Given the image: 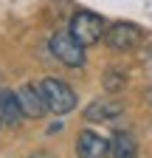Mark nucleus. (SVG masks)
Returning a JSON list of instances; mask_svg holds the SVG:
<instances>
[{
    "label": "nucleus",
    "instance_id": "1",
    "mask_svg": "<svg viewBox=\"0 0 152 158\" xmlns=\"http://www.w3.org/2000/svg\"><path fill=\"white\" fill-rule=\"evenodd\" d=\"M104 31H107V23H104V17L96 14V11H76L73 20H70V34H73L76 43H82L85 48L102 43Z\"/></svg>",
    "mask_w": 152,
    "mask_h": 158
},
{
    "label": "nucleus",
    "instance_id": "2",
    "mask_svg": "<svg viewBox=\"0 0 152 158\" xmlns=\"http://www.w3.org/2000/svg\"><path fill=\"white\" fill-rule=\"evenodd\" d=\"M37 88H40V93L45 96L48 110H54V113H70V110L76 107V93H73L70 85L62 82V79L48 76V79H42Z\"/></svg>",
    "mask_w": 152,
    "mask_h": 158
},
{
    "label": "nucleus",
    "instance_id": "3",
    "mask_svg": "<svg viewBox=\"0 0 152 158\" xmlns=\"http://www.w3.org/2000/svg\"><path fill=\"white\" fill-rule=\"evenodd\" d=\"M48 45H51V54L59 59L62 65H68V68H82V65H85V45L76 43L70 31H68V34H65V31L54 34Z\"/></svg>",
    "mask_w": 152,
    "mask_h": 158
},
{
    "label": "nucleus",
    "instance_id": "4",
    "mask_svg": "<svg viewBox=\"0 0 152 158\" xmlns=\"http://www.w3.org/2000/svg\"><path fill=\"white\" fill-rule=\"evenodd\" d=\"M104 40H107V45L113 51H130V48H135L141 43V31L132 23H113V26H107Z\"/></svg>",
    "mask_w": 152,
    "mask_h": 158
},
{
    "label": "nucleus",
    "instance_id": "5",
    "mask_svg": "<svg viewBox=\"0 0 152 158\" xmlns=\"http://www.w3.org/2000/svg\"><path fill=\"white\" fill-rule=\"evenodd\" d=\"M76 155L79 158H107L110 155V141L102 138L93 130H82L76 138Z\"/></svg>",
    "mask_w": 152,
    "mask_h": 158
},
{
    "label": "nucleus",
    "instance_id": "6",
    "mask_svg": "<svg viewBox=\"0 0 152 158\" xmlns=\"http://www.w3.org/2000/svg\"><path fill=\"white\" fill-rule=\"evenodd\" d=\"M17 99H20L23 116H28V118H42L48 113V102H45V96L40 93L37 85H23L17 90Z\"/></svg>",
    "mask_w": 152,
    "mask_h": 158
},
{
    "label": "nucleus",
    "instance_id": "7",
    "mask_svg": "<svg viewBox=\"0 0 152 158\" xmlns=\"http://www.w3.org/2000/svg\"><path fill=\"white\" fill-rule=\"evenodd\" d=\"M121 102H113V99H96L85 107V118L87 122H110V118L121 116Z\"/></svg>",
    "mask_w": 152,
    "mask_h": 158
},
{
    "label": "nucleus",
    "instance_id": "8",
    "mask_svg": "<svg viewBox=\"0 0 152 158\" xmlns=\"http://www.w3.org/2000/svg\"><path fill=\"white\" fill-rule=\"evenodd\" d=\"M0 122L9 124V127H17L23 122V107H20V99L11 90H0Z\"/></svg>",
    "mask_w": 152,
    "mask_h": 158
},
{
    "label": "nucleus",
    "instance_id": "9",
    "mask_svg": "<svg viewBox=\"0 0 152 158\" xmlns=\"http://www.w3.org/2000/svg\"><path fill=\"white\" fill-rule=\"evenodd\" d=\"M110 155L113 158H135L138 155V144L127 130H116L110 138Z\"/></svg>",
    "mask_w": 152,
    "mask_h": 158
},
{
    "label": "nucleus",
    "instance_id": "10",
    "mask_svg": "<svg viewBox=\"0 0 152 158\" xmlns=\"http://www.w3.org/2000/svg\"><path fill=\"white\" fill-rule=\"evenodd\" d=\"M104 88L107 90H124L127 88V73L124 71H118V68H110V71H104Z\"/></svg>",
    "mask_w": 152,
    "mask_h": 158
},
{
    "label": "nucleus",
    "instance_id": "11",
    "mask_svg": "<svg viewBox=\"0 0 152 158\" xmlns=\"http://www.w3.org/2000/svg\"><path fill=\"white\" fill-rule=\"evenodd\" d=\"M28 158H59V155H54V152H48V150H40V152H31Z\"/></svg>",
    "mask_w": 152,
    "mask_h": 158
},
{
    "label": "nucleus",
    "instance_id": "12",
    "mask_svg": "<svg viewBox=\"0 0 152 158\" xmlns=\"http://www.w3.org/2000/svg\"><path fill=\"white\" fill-rule=\"evenodd\" d=\"M0 124H3V122H0Z\"/></svg>",
    "mask_w": 152,
    "mask_h": 158
}]
</instances>
